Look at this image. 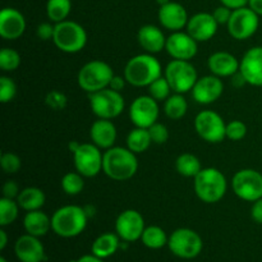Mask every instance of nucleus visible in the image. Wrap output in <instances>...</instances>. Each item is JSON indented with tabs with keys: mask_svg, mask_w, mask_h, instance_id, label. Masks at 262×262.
<instances>
[{
	"mask_svg": "<svg viewBox=\"0 0 262 262\" xmlns=\"http://www.w3.org/2000/svg\"><path fill=\"white\" fill-rule=\"evenodd\" d=\"M137 170V156L128 147L114 146V147L109 148L104 152L102 171L113 181H128L132 177H135Z\"/></svg>",
	"mask_w": 262,
	"mask_h": 262,
	"instance_id": "obj_1",
	"label": "nucleus"
},
{
	"mask_svg": "<svg viewBox=\"0 0 262 262\" xmlns=\"http://www.w3.org/2000/svg\"><path fill=\"white\" fill-rule=\"evenodd\" d=\"M163 76L161 64L152 54H140L128 60L124 68V78L135 87H148Z\"/></svg>",
	"mask_w": 262,
	"mask_h": 262,
	"instance_id": "obj_2",
	"label": "nucleus"
},
{
	"mask_svg": "<svg viewBox=\"0 0 262 262\" xmlns=\"http://www.w3.org/2000/svg\"><path fill=\"white\" fill-rule=\"evenodd\" d=\"M89 216L84 207L67 205L56 210L51 216V229L61 238H74L86 229Z\"/></svg>",
	"mask_w": 262,
	"mask_h": 262,
	"instance_id": "obj_3",
	"label": "nucleus"
},
{
	"mask_svg": "<svg viewBox=\"0 0 262 262\" xmlns=\"http://www.w3.org/2000/svg\"><path fill=\"white\" fill-rule=\"evenodd\" d=\"M194 192L205 204H216L225 196L228 182L216 168H205L194 177Z\"/></svg>",
	"mask_w": 262,
	"mask_h": 262,
	"instance_id": "obj_4",
	"label": "nucleus"
},
{
	"mask_svg": "<svg viewBox=\"0 0 262 262\" xmlns=\"http://www.w3.org/2000/svg\"><path fill=\"white\" fill-rule=\"evenodd\" d=\"M114 76L109 64L102 60H91L79 69L77 82L83 91L94 94L109 87Z\"/></svg>",
	"mask_w": 262,
	"mask_h": 262,
	"instance_id": "obj_5",
	"label": "nucleus"
},
{
	"mask_svg": "<svg viewBox=\"0 0 262 262\" xmlns=\"http://www.w3.org/2000/svg\"><path fill=\"white\" fill-rule=\"evenodd\" d=\"M54 43L60 51L67 54H76L83 50L87 43V32L79 23L73 20H63L55 23Z\"/></svg>",
	"mask_w": 262,
	"mask_h": 262,
	"instance_id": "obj_6",
	"label": "nucleus"
},
{
	"mask_svg": "<svg viewBox=\"0 0 262 262\" xmlns=\"http://www.w3.org/2000/svg\"><path fill=\"white\" fill-rule=\"evenodd\" d=\"M90 106L97 118L112 120L122 114L125 102L120 92L106 87L94 94H90Z\"/></svg>",
	"mask_w": 262,
	"mask_h": 262,
	"instance_id": "obj_7",
	"label": "nucleus"
},
{
	"mask_svg": "<svg viewBox=\"0 0 262 262\" xmlns=\"http://www.w3.org/2000/svg\"><path fill=\"white\" fill-rule=\"evenodd\" d=\"M168 247L174 256L192 260L201 253L204 242L200 234L189 228H179L169 235Z\"/></svg>",
	"mask_w": 262,
	"mask_h": 262,
	"instance_id": "obj_8",
	"label": "nucleus"
},
{
	"mask_svg": "<svg viewBox=\"0 0 262 262\" xmlns=\"http://www.w3.org/2000/svg\"><path fill=\"white\" fill-rule=\"evenodd\" d=\"M164 76L168 79L171 90L177 94L192 91L199 79L196 68L192 66L191 61L178 59H173L170 63H168L164 71Z\"/></svg>",
	"mask_w": 262,
	"mask_h": 262,
	"instance_id": "obj_9",
	"label": "nucleus"
},
{
	"mask_svg": "<svg viewBox=\"0 0 262 262\" xmlns=\"http://www.w3.org/2000/svg\"><path fill=\"white\" fill-rule=\"evenodd\" d=\"M232 188L243 201H257L262 199V174L255 169H242L233 177Z\"/></svg>",
	"mask_w": 262,
	"mask_h": 262,
	"instance_id": "obj_10",
	"label": "nucleus"
},
{
	"mask_svg": "<svg viewBox=\"0 0 262 262\" xmlns=\"http://www.w3.org/2000/svg\"><path fill=\"white\" fill-rule=\"evenodd\" d=\"M260 15L253 12L250 7H243L234 9L232 13L229 22H228V31L230 36L235 40H247L252 37L258 30L260 26Z\"/></svg>",
	"mask_w": 262,
	"mask_h": 262,
	"instance_id": "obj_11",
	"label": "nucleus"
},
{
	"mask_svg": "<svg viewBox=\"0 0 262 262\" xmlns=\"http://www.w3.org/2000/svg\"><path fill=\"white\" fill-rule=\"evenodd\" d=\"M74 168L84 178H94L102 170L104 155L94 143H81L73 152Z\"/></svg>",
	"mask_w": 262,
	"mask_h": 262,
	"instance_id": "obj_12",
	"label": "nucleus"
},
{
	"mask_svg": "<svg viewBox=\"0 0 262 262\" xmlns=\"http://www.w3.org/2000/svg\"><path fill=\"white\" fill-rule=\"evenodd\" d=\"M194 129L197 135L209 143H220L227 138V124L217 113L204 110L194 119Z\"/></svg>",
	"mask_w": 262,
	"mask_h": 262,
	"instance_id": "obj_13",
	"label": "nucleus"
},
{
	"mask_svg": "<svg viewBox=\"0 0 262 262\" xmlns=\"http://www.w3.org/2000/svg\"><path fill=\"white\" fill-rule=\"evenodd\" d=\"M145 219L137 210L128 209L120 212L115 222V233L125 243L141 239L145 230Z\"/></svg>",
	"mask_w": 262,
	"mask_h": 262,
	"instance_id": "obj_14",
	"label": "nucleus"
},
{
	"mask_svg": "<svg viewBox=\"0 0 262 262\" xmlns=\"http://www.w3.org/2000/svg\"><path fill=\"white\" fill-rule=\"evenodd\" d=\"M159 104L150 95H142L133 100L129 106V119L136 127L150 128L158 122Z\"/></svg>",
	"mask_w": 262,
	"mask_h": 262,
	"instance_id": "obj_15",
	"label": "nucleus"
},
{
	"mask_svg": "<svg viewBox=\"0 0 262 262\" xmlns=\"http://www.w3.org/2000/svg\"><path fill=\"white\" fill-rule=\"evenodd\" d=\"M165 50L173 59L191 60L199 51L197 41L188 32L177 31L166 38Z\"/></svg>",
	"mask_w": 262,
	"mask_h": 262,
	"instance_id": "obj_16",
	"label": "nucleus"
},
{
	"mask_svg": "<svg viewBox=\"0 0 262 262\" xmlns=\"http://www.w3.org/2000/svg\"><path fill=\"white\" fill-rule=\"evenodd\" d=\"M223 91H224V83L220 77L210 74L197 79L191 92L194 101L201 105H210L220 99Z\"/></svg>",
	"mask_w": 262,
	"mask_h": 262,
	"instance_id": "obj_17",
	"label": "nucleus"
},
{
	"mask_svg": "<svg viewBox=\"0 0 262 262\" xmlns=\"http://www.w3.org/2000/svg\"><path fill=\"white\" fill-rule=\"evenodd\" d=\"M14 253L20 262H42L46 260L42 242L38 237L31 234L20 235L15 241Z\"/></svg>",
	"mask_w": 262,
	"mask_h": 262,
	"instance_id": "obj_18",
	"label": "nucleus"
},
{
	"mask_svg": "<svg viewBox=\"0 0 262 262\" xmlns=\"http://www.w3.org/2000/svg\"><path fill=\"white\" fill-rule=\"evenodd\" d=\"M217 22L212 13H197L189 18L187 23V32L197 41L204 42L214 37L217 32Z\"/></svg>",
	"mask_w": 262,
	"mask_h": 262,
	"instance_id": "obj_19",
	"label": "nucleus"
},
{
	"mask_svg": "<svg viewBox=\"0 0 262 262\" xmlns=\"http://www.w3.org/2000/svg\"><path fill=\"white\" fill-rule=\"evenodd\" d=\"M239 72L251 86L262 87V46L251 48L243 55Z\"/></svg>",
	"mask_w": 262,
	"mask_h": 262,
	"instance_id": "obj_20",
	"label": "nucleus"
},
{
	"mask_svg": "<svg viewBox=\"0 0 262 262\" xmlns=\"http://www.w3.org/2000/svg\"><path fill=\"white\" fill-rule=\"evenodd\" d=\"M27 23L19 10L4 8L0 12V36L4 40H17L25 33Z\"/></svg>",
	"mask_w": 262,
	"mask_h": 262,
	"instance_id": "obj_21",
	"label": "nucleus"
},
{
	"mask_svg": "<svg viewBox=\"0 0 262 262\" xmlns=\"http://www.w3.org/2000/svg\"><path fill=\"white\" fill-rule=\"evenodd\" d=\"M158 15L160 25L173 32L182 31L184 27H187V23L189 20L186 8L176 2H170L160 7Z\"/></svg>",
	"mask_w": 262,
	"mask_h": 262,
	"instance_id": "obj_22",
	"label": "nucleus"
},
{
	"mask_svg": "<svg viewBox=\"0 0 262 262\" xmlns=\"http://www.w3.org/2000/svg\"><path fill=\"white\" fill-rule=\"evenodd\" d=\"M117 127L109 119H97L90 128V137L94 145L101 150H109L114 147L117 141Z\"/></svg>",
	"mask_w": 262,
	"mask_h": 262,
	"instance_id": "obj_23",
	"label": "nucleus"
},
{
	"mask_svg": "<svg viewBox=\"0 0 262 262\" xmlns=\"http://www.w3.org/2000/svg\"><path fill=\"white\" fill-rule=\"evenodd\" d=\"M166 38L161 28L154 25H145L138 30L137 40L141 48L148 54H158L165 49Z\"/></svg>",
	"mask_w": 262,
	"mask_h": 262,
	"instance_id": "obj_24",
	"label": "nucleus"
},
{
	"mask_svg": "<svg viewBox=\"0 0 262 262\" xmlns=\"http://www.w3.org/2000/svg\"><path fill=\"white\" fill-rule=\"evenodd\" d=\"M239 64L238 59L233 54L227 51H216L211 54L207 60L211 74L217 77H232L237 72H239Z\"/></svg>",
	"mask_w": 262,
	"mask_h": 262,
	"instance_id": "obj_25",
	"label": "nucleus"
},
{
	"mask_svg": "<svg viewBox=\"0 0 262 262\" xmlns=\"http://www.w3.org/2000/svg\"><path fill=\"white\" fill-rule=\"evenodd\" d=\"M23 227L27 234L41 238L48 234L51 229V217L41 210L27 211L23 217Z\"/></svg>",
	"mask_w": 262,
	"mask_h": 262,
	"instance_id": "obj_26",
	"label": "nucleus"
},
{
	"mask_svg": "<svg viewBox=\"0 0 262 262\" xmlns=\"http://www.w3.org/2000/svg\"><path fill=\"white\" fill-rule=\"evenodd\" d=\"M120 247V238L117 233H104L92 243L91 251L100 258H107L115 255Z\"/></svg>",
	"mask_w": 262,
	"mask_h": 262,
	"instance_id": "obj_27",
	"label": "nucleus"
},
{
	"mask_svg": "<svg viewBox=\"0 0 262 262\" xmlns=\"http://www.w3.org/2000/svg\"><path fill=\"white\" fill-rule=\"evenodd\" d=\"M17 202L19 207L25 211H35L41 210V207L45 205L46 196L45 192L37 187H27L19 192L17 197Z\"/></svg>",
	"mask_w": 262,
	"mask_h": 262,
	"instance_id": "obj_28",
	"label": "nucleus"
},
{
	"mask_svg": "<svg viewBox=\"0 0 262 262\" xmlns=\"http://www.w3.org/2000/svg\"><path fill=\"white\" fill-rule=\"evenodd\" d=\"M152 143L150 132L147 128H138L130 130L127 136V147L137 155L148 150Z\"/></svg>",
	"mask_w": 262,
	"mask_h": 262,
	"instance_id": "obj_29",
	"label": "nucleus"
},
{
	"mask_svg": "<svg viewBox=\"0 0 262 262\" xmlns=\"http://www.w3.org/2000/svg\"><path fill=\"white\" fill-rule=\"evenodd\" d=\"M141 241H142L143 246L150 250H160L164 246L168 245L169 237L163 228L158 227V225H150V227L145 228Z\"/></svg>",
	"mask_w": 262,
	"mask_h": 262,
	"instance_id": "obj_30",
	"label": "nucleus"
},
{
	"mask_svg": "<svg viewBox=\"0 0 262 262\" xmlns=\"http://www.w3.org/2000/svg\"><path fill=\"white\" fill-rule=\"evenodd\" d=\"M187 110H188V104L183 94L174 92V95H170L164 102V112L166 117L173 120L182 119L187 114Z\"/></svg>",
	"mask_w": 262,
	"mask_h": 262,
	"instance_id": "obj_31",
	"label": "nucleus"
},
{
	"mask_svg": "<svg viewBox=\"0 0 262 262\" xmlns=\"http://www.w3.org/2000/svg\"><path fill=\"white\" fill-rule=\"evenodd\" d=\"M176 169L186 178H194L202 170L201 161L192 154H182L176 160Z\"/></svg>",
	"mask_w": 262,
	"mask_h": 262,
	"instance_id": "obj_32",
	"label": "nucleus"
},
{
	"mask_svg": "<svg viewBox=\"0 0 262 262\" xmlns=\"http://www.w3.org/2000/svg\"><path fill=\"white\" fill-rule=\"evenodd\" d=\"M72 12L71 0H48L46 14L53 23H60L67 20Z\"/></svg>",
	"mask_w": 262,
	"mask_h": 262,
	"instance_id": "obj_33",
	"label": "nucleus"
},
{
	"mask_svg": "<svg viewBox=\"0 0 262 262\" xmlns=\"http://www.w3.org/2000/svg\"><path fill=\"white\" fill-rule=\"evenodd\" d=\"M19 209L17 200L2 197L0 199V225L4 228L13 224L17 220Z\"/></svg>",
	"mask_w": 262,
	"mask_h": 262,
	"instance_id": "obj_34",
	"label": "nucleus"
},
{
	"mask_svg": "<svg viewBox=\"0 0 262 262\" xmlns=\"http://www.w3.org/2000/svg\"><path fill=\"white\" fill-rule=\"evenodd\" d=\"M84 177L78 171H69L61 178V188L68 196H77L84 188Z\"/></svg>",
	"mask_w": 262,
	"mask_h": 262,
	"instance_id": "obj_35",
	"label": "nucleus"
},
{
	"mask_svg": "<svg viewBox=\"0 0 262 262\" xmlns=\"http://www.w3.org/2000/svg\"><path fill=\"white\" fill-rule=\"evenodd\" d=\"M171 91H173V90H171L170 84H169L165 76H161L160 78L154 81L152 83L148 86V95H150L152 99H155L158 102L165 101V100L170 96Z\"/></svg>",
	"mask_w": 262,
	"mask_h": 262,
	"instance_id": "obj_36",
	"label": "nucleus"
},
{
	"mask_svg": "<svg viewBox=\"0 0 262 262\" xmlns=\"http://www.w3.org/2000/svg\"><path fill=\"white\" fill-rule=\"evenodd\" d=\"M20 66V55L17 50L4 48L0 51V68L4 72H13Z\"/></svg>",
	"mask_w": 262,
	"mask_h": 262,
	"instance_id": "obj_37",
	"label": "nucleus"
},
{
	"mask_svg": "<svg viewBox=\"0 0 262 262\" xmlns=\"http://www.w3.org/2000/svg\"><path fill=\"white\" fill-rule=\"evenodd\" d=\"M17 95V84L9 77H0V101L3 104L10 102Z\"/></svg>",
	"mask_w": 262,
	"mask_h": 262,
	"instance_id": "obj_38",
	"label": "nucleus"
},
{
	"mask_svg": "<svg viewBox=\"0 0 262 262\" xmlns=\"http://www.w3.org/2000/svg\"><path fill=\"white\" fill-rule=\"evenodd\" d=\"M227 138L230 141H241L247 135V125L242 120H232L227 124Z\"/></svg>",
	"mask_w": 262,
	"mask_h": 262,
	"instance_id": "obj_39",
	"label": "nucleus"
},
{
	"mask_svg": "<svg viewBox=\"0 0 262 262\" xmlns=\"http://www.w3.org/2000/svg\"><path fill=\"white\" fill-rule=\"evenodd\" d=\"M0 164H2V168L4 170V173L7 174H15L22 166L20 163L19 156L15 155L13 152H4L0 159Z\"/></svg>",
	"mask_w": 262,
	"mask_h": 262,
	"instance_id": "obj_40",
	"label": "nucleus"
},
{
	"mask_svg": "<svg viewBox=\"0 0 262 262\" xmlns=\"http://www.w3.org/2000/svg\"><path fill=\"white\" fill-rule=\"evenodd\" d=\"M148 132H150L152 143H156V145H164L165 142H168L169 130L168 128H166V125L156 122L155 124H152L148 128Z\"/></svg>",
	"mask_w": 262,
	"mask_h": 262,
	"instance_id": "obj_41",
	"label": "nucleus"
},
{
	"mask_svg": "<svg viewBox=\"0 0 262 262\" xmlns=\"http://www.w3.org/2000/svg\"><path fill=\"white\" fill-rule=\"evenodd\" d=\"M45 102L49 107H51V109L63 110L64 107L67 106L68 99H67V96L63 94V92L54 90V91L49 92V94L46 95Z\"/></svg>",
	"mask_w": 262,
	"mask_h": 262,
	"instance_id": "obj_42",
	"label": "nucleus"
},
{
	"mask_svg": "<svg viewBox=\"0 0 262 262\" xmlns=\"http://www.w3.org/2000/svg\"><path fill=\"white\" fill-rule=\"evenodd\" d=\"M233 9L225 7V5H220V7L215 8V10L212 12V15H214L215 20L217 22V25H228L230 17H232Z\"/></svg>",
	"mask_w": 262,
	"mask_h": 262,
	"instance_id": "obj_43",
	"label": "nucleus"
},
{
	"mask_svg": "<svg viewBox=\"0 0 262 262\" xmlns=\"http://www.w3.org/2000/svg\"><path fill=\"white\" fill-rule=\"evenodd\" d=\"M54 31H55V26H53L51 23H41L36 28V35L40 40L42 41H49L53 40L54 37Z\"/></svg>",
	"mask_w": 262,
	"mask_h": 262,
	"instance_id": "obj_44",
	"label": "nucleus"
},
{
	"mask_svg": "<svg viewBox=\"0 0 262 262\" xmlns=\"http://www.w3.org/2000/svg\"><path fill=\"white\" fill-rule=\"evenodd\" d=\"M19 192V186L14 181H7L3 186V197H7V199L17 200Z\"/></svg>",
	"mask_w": 262,
	"mask_h": 262,
	"instance_id": "obj_45",
	"label": "nucleus"
},
{
	"mask_svg": "<svg viewBox=\"0 0 262 262\" xmlns=\"http://www.w3.org/2000/svg\"><path fill=\"white\" fill-rule=\"evenodd\" d=\"M251 217L257 224H262V199L257 200L252 204L251 207Z\"/></svg>",
	"mask_w": 262,
	"mask_h": 262,
	"instance_id": "obj_46",
	"label": "nucleus"
},
{
	"mask_svg": "<svg viewBox=\"0 0 262 262\" xmlns=\"http://www.w3.org/2000/svg\"><path fill=\"white\" fill-rule=\"evenodd\" d=\"M125 83H128L127 79L124 78V77H120V76H114L113 77L112 82H110V89L115 90V91L118 92H122V90L124 89Z\"/></svg>",
	"mask_w": 262,
	"mask_h": 262,
	"instance_id": "obj_47",
	"label": "nucleus"
},
{
	"mask_svg": "<svg viewBox=\"0 0 262 262\" xmlns=\"http://www.w3.org/2000/svg\"><path fill=\"white\" fill-rule=\"evenodd\" d=\"M248 2L250 0H220L223 5L225 7L230 8V9H238V8H243V7H247Z\"/></svg>",
	"mask_w": 262,
	"mask_h": 262,
	"instance_id": "obj_48",
	"label": "nucleus"
},
{
	"mask_svg": "<svg viewBox=\"0 0 262 262\" xmlns=\"http://www.w3.org/2000/svg\"><path fill=\"white\" fill-rule=\"evenodd\" d=\"M246 83H247V82H246L245 77H243V74L241 73V72H237V73L232 76V84L234 87H242L245 86Z\"/></svg>",
	"mask_w": 262,
	"mask_h": 262,
	"instance_id": "obj_49",
	"label": "nucleus"
},
{
	"mask_svg": "<svg viewBox=\"0 0 262 262\" xmlns=\"http://www.w3.org/2000/svg\"><path fill=\"white\" fill-rule=\"evenodd\" d=\"M71 262H104V258H100L97 257V256H95L94 253H91V255H84L82 256V257H79L78 260H74Z\"/></svg>",
	"mask_w": 262,
	"mask_h": 262,
	"instance_id": "obj_50",
	"label": "nucleus"
},
{
	"mask_svg": "<svg viewBox=\"0 0 262 262\" xmlns=\"http://www.w3.org/2000/svg\"><path fill=\"white\" fill-rule=\"evenodd\" d=\"M248 7L257 13L258 15H262V0H250L248 2Z\"/></svg>",
	"mask_w": 262,
	"mask_h": 262,
	"instance_id": "obj_51",
	"label": "nucleus"
},
{
	"mask_svg": "<svg viewBox=\"0 0 262 262\" xmlns=\"http://www.w3.org/2000/svg\"><path fill=\"white\" fill-rule=\"evenodd\" d=\"M8 243V235L7 232L4 229H0V250H5Z\"/></svg>",
	"mask_w": 262,
	"mask_h": 262,
	"instance_id": "obj_52",
	"label": "nucleus"
},
{
	"mask_svg": "<svg viewBox=\"0 0 262 262\" xmlns=\"http://www.w3.org/2000/svg\"><path fill=\"white\" fill-rule=\"evenodd\" d=\"M79 145H81V143H79V142H77V141H72V142L69 143V150H71V152L73 154L74 151H76L77 148L79 147Z\"/></svg>",
	"mask_w": 262,
	"mask_h": 262,
	"instance_id": "obj_53",
	"label": "nucleus"
},
{
	"mask_svg": "<svg viewBox=\"0 0 262 262\" xmlns=\"http://www.w3.org/2000/svg\"><path fill=\"white\" fill-rule=\"evenodd\" d=\"M156 3H158L160 7H163V5L168 4V3H170V0H156Z\"/></svg>",
	"mask_w": 262,
	"mask_h": 262,
	"instance_id": "obj_54",
	"label": "nucleus"
},
{
	"mask_svg": "<svg viewBox=\"0 0 262 262\" xmlns=\"http://www.w3.org/2000/svg\"><path fill=\"white\" fill-rule=\"evenodd\" d=\"M0 262H8L7 258L5 257H0Z\"/></svg>",
	"mask_w": 262,
	"mask_h": 262,
	"instance_id": "obj_55",
	"label": "nucleus"
}]
</instances>
